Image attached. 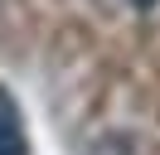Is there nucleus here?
<instances>
[{
    "label": "nucleus",
    "mask_w": 160,
    "mask_h": 155,
    "mask_svg": "<svg viewBox=\"0 0 160 155\" xmlns=\"http://www.w3.org/2000/svg\"><path fill=\"white\" fill-rule=\"evenodd\" d=\"M0 155H29L24 116H20V107H15L10 87H0Z\"/></svg>",
    "instance_id": "obj_1"
},
{
    "label": "nucleus",
    "mask_w": 160,
    "mask_h": 155,
    "mask_svg": "<svg viewBox=\"0 0 160 155\" xmlns=\"http://www.w3.org/2000/svg\"><path fill=\"white\" fill-rule=\"evenodd\" d=\"M136 5H141V10H150V5H155V0H136Z\"/></svg>",
    "instance_id": "obj_2"
}]
</instances>
